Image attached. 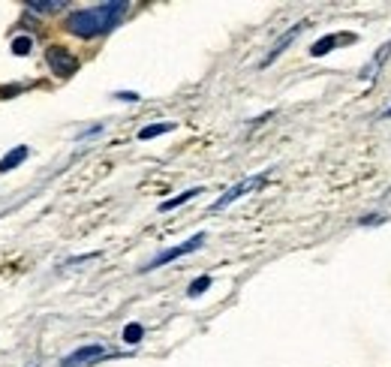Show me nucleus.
<instances>
[{
  "instance_id": "obj_16",
  "label": "nucleus",
  "mask_w": 391,
  "mask_h": 367,
  "mask_svg": "<svg viewBox=\"0 0 391 367\" xmlns=\"http://www.w3.org/2000/svg\"><path fill=\"white\" fill-rule=\"evenodd\" d=\"M386 118H391V109H386Z\"/></svg>"
},
{
  "instance_id": "obj_11",
  "label": "nucleus",
  "mask_w": 391,
  "mask_h": 367,
  "mask_svg": "<svg viewBox=\"0 0 391 367\" xmlns=\"http://www.w3.org/2000/svg\"><path fill=\"white\" fill-rule=\"evenodd\" d=\"M199 193H202L199 187L187 190V193H180V196H175V199H169V202H163V205H160V211H175V208H180V205L190 202V199H193V196H199Z\"/></svg>"
},
{
  "instance_id": "obj_7",
  "label": "nucleus",
  "mask_w": 391,
  "mask_h": 367,
  "mask_svg": "<svg viewBox=\"0 0 391 367\" xmlns=\"http://www.w3.org/2000/svg\"><path fill=\"white\" fill-rule=\"evenodd\" d=\"M301 27H304V25H295V27H292V30H289V34H286V36H283V40H280V42H277V45H274V49H271V51H268V58H265V60H262V66H271V64H274V60H277V58H280V51H283V49H286V45H289V42H292V40H295V36L301 34Z\"/></svg>"
},
{
  "instance_id": "obj_15",
  "label": "nucleus",
  "mask_w": 391,
  "mask_h": 367,
  "mask_svg": "<svg viewBox=\"0 0 391 367\" xmlns=\"http://www.w3.org/2000/svg\"><path fill=\"white\" fill-rule=\"evenodd\" d=\"M118 99H139V94H126V90H120Z\"/></svg>"
},
{
  "instance_id": "obj_8",
  "label": "nucleus",
  "mask_w": 391,
  "mask_h": 367,
  "mask_svg": "<svg viewBox=\"0 0 391 367\" xmlns=\"http://www.w3.org/2000/svg\"><path fill=\"white\" fill-rule=\"evenodd\" d=\"M172 129H175L172 121H163V124H148L145 129H139V139L148 142V139H157V136H163V133H172Z\"/></svg>"
},
{
  "instance_id": "obj_12",
  "label": "nucleus",
  "mask_w": 391,
  "mask_h": 367,
  "mask_svg": "<svg viewBox=\"0 0 391 367\" xmlns=\"http://www.w3.org/2000/svg\"><path fill=\"white\" fill-rule=\"evenodd\" d=\"M141 334H145V328H141L139 322H130L124 328V343H130V346H135V343L141 340Z\"/></svg>"
},
{
  "instance_id": "obj_6",
  "label": "nucleus",
  "mask_w": 391,
  "mask_h": 367,
  "mask_svg": "<svg viewBox=\"0 0 391 367\" xmlns=\"http://www.w3.org/2000/svg\"><path fill=\"white\" fill-rule=\"evenodd\" d=\"M27 154H30L27 144H18V148H12L10 154L0 160V175H3V172H12V169H18V166L27 160Z\"/></svg>"
},
{
  "instance_id": "obj_5",
  "label": "nucleus",
  "mask_w": 391,
  "mask_h": 367,
  "mask_svg": "<svg viewBox=\"0 0 391 367\" xmlns=\"http://www.w3.org/2000/svg\"><path fill=\"white\" fill-rule=\"evenodd\" d=\"M265 178H268V172H265V175H253V178H244L241 184H235L232 190H226V193H223L220 199H217L214 205H211V211H223V208H229V205L235 202V199L247 196V193H250V190H256V187H262V184H265Z\"/></svg>"
},
{
  "instance_id": "obj_3",
  "label": "nucleus",
  "mask_w": 391,
  "mask_h": 367,
  "mask_svg": "<svg viewBox=\"0 0 391 367\" xmlns=\"http://www.w3.org/2000/svg\"><path fill=\"white\" fill-rule=\"evenodd\" d=\"M202 244H205V232L193 235V238H187L184 244H178V247H172V250H165V253L154 256V259H150V262L145 265V271H154V268H160V265H169V262H175V259H180V256H190L193 250L202 247Z\"/></svg>"
},
{
  "instance_id": "obj_4",
  "label": "nucleus",
  "mask_w": 391,
  "mask_h": 367,
  "mask_svg": "<svg viewBox=\"0 0 391 367\" xmlns=\"http://www.w3.org/2000/svg\"><path fill=\"white\" fill-rule=\"evenodd\" d=\"M109 355H111V353L103 346V343H87V346H79L75 353L66 355L60 367H90V364L103 362V358H109Z\"/></svg>"
},
{
  "instance_id": "obj_2",
  "label": "nucleus",
  "mask_w": 391,
  "mask_h": 367,
  "mask_svg": "<svg viewBox=\"0 0 391 367\" xmlns=\"http://www.w3.org/2000/svg\"><path fill=\"white\" fill-rule=\"evenodd\" d=\"M45 60H49L51 73L57 75V79H70L79 70V58L72 55L70 49H64V45H51L49 51H45Z\"/></svg>"
},
{
  "instance_id": "obj_13",
  "label": "nucleus",
  "mask_w": 391,
  "mask_h": 367,
  "mask_svg": "<svg viewBox=\"0 0 391 367\" xmlns=\"http://www.w3.org/2000/svg\"><path fill=\"white\" fill-rule=\"evenodd\" d=\"M30 49H33V40H30V36H15V40H12V55L25 58Z\"/></svg>"
},
{
  "instance_id": "obj_9",
  "label": "nucleus",
  "mask_w": 391,
  "mask_h": 367,
  "mask_svg": "<svg viewBox=\"0 0 391 367\" xmlns=\"http://www.w3.org/2000/svg\"><path fill=\"white\" fill-rule=\"evenodd\" d=\"M27 10L30 12H57V10H66V0H30Z\"/></svg>"
},
{
  "instance_id": "obj_14",
  "label": "nucleus",
  "mask_w": 391,
  "mask_h": 367,
  "mask_svg": "<svg viewBox=\"0 0 391 367\" xmlns=\"http://www.w3.org/2000/svg\"><path fill=\"white\" fill-rule=\"evenodd\" d=\"M208 289H211V277L205 274V277H199V280H193V283H190V289H187V295H190V298H199L202 292H208Z\"/></svg>"
},
{
  "instance_id": "obj_1",
  "label": "nucleus",
  "mask_w": 391,
  "mask_h": 367,
  "mask_svg": "<svg viewBox=\"0 0 391 367\" xmlns=\"http://www.w3.org/2000/svg\"><path fill=\"white\" fill-rule=\"evenodd\" d=\"M130 10V3L118 0V3H100V6H90V10H79L66 18V30L79 40H94V36L109 34L111 27L124 18V12Z\"/></svg>"
},
{
  "instance_id": "obj_10",
  "label": "nucleus",
  "mask_w": 391,
  "mask_h": 367,
  "mask_svg": "<svg viewBox=\"0 0 391 367\" xmlns=\"http://www.w3.org/2000/svg\"><path fill=\"white\" fill-rule=\"evenodd\" d=\"M340 42H343V40H337V36H322V40L313 42L310 55H313V58H322V55H328V51H334Z\"/></svg>"
}]
</instances>
